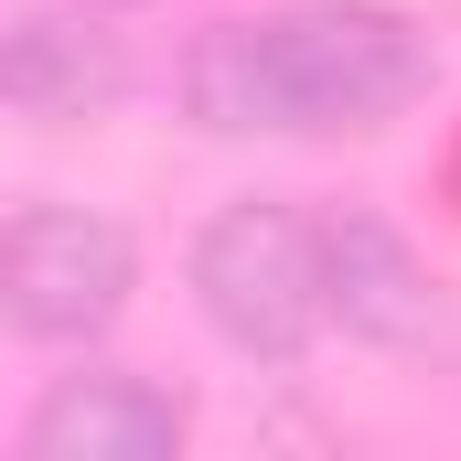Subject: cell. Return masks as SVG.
<instances>
[{
    "label": "cell",
    "instance_id": "1",
    "mask_svg": "<svg viewBox=\"0 0 461 461\" xmlns=\"http://www.w3.org/2000/svg\"><path fill=\"white\" fill-rule=\"evenodd\" d=\"M429 97V32L375 0L236 11L183 43V108L215 140H354Z\"/></svg>",
    "mask_w": 461,
    "mask_h": 461
},
{
    "label": "cell",
    "instance_id": "4",
    "mask_svg": "<svg viewBox=\"0 0 461 461\" xmlns=\"http://www.w3.org/2000/svg\"><path fill=\"white\" fill-rule=\"evenodd\" d=\"M129 97V32L97 0H43L0 32V108L32 129H86Z\"/></svg>",
    "mask_w": 461,
    "mask_h": 461
},
{
    "label": "cell",
    "instance_id": "5",
    "mask_svg": "<svg viewBox=\"0 0 461 461\" xmlns=\"http://www.w3.org/2000/svg\"><path fill=\"white\" fill-rule=\"evenodd\" d=\"M322 322H344L354 344H386V354H419L440 333V279H429V258L386 226L375 204L322 215Z\"/></svg>",
    "mask_w": 461,
    "mask_h": 461
},
{
    "label": "cell",
    "instance_id": "6",
    "mask_svg": "<svg viewBox=\"0 0 461 461\" xmlns=\"http://www.w3.org/2000/svg\"><path fill=\"white\" fill-rule=\"evenodd\" d=\"M183 440H194L183 386H161V375H140V365L54 375L43 408L22 419V451L32 461H172Z\"/></svg>",
    "mask_w": 461,
    "mask_h": 461
},
{
    "label": "cell",
    "instance_id": "3",
    "mask_svg": "<svg viewBox=\"0 0 461 461\" xmlns=\"http://www.w3.org/2000/svg\"><path fill=\"white\" fill-rule=\"evenodd\" d=\"M140 290V247L97 204H22L0 226V322L22 344H97Z\"/></svg>",
    "mask_w": 461,
    "mask_h": 461
},
{
    "label": "cell",
    "instance_id": "2",
    "mask_svg": "<svg viewBox=\"0 0 461 461\" xmlns=\"http://www.w3.org/2000/svg\"><path fill=\"white\" fill-rule=\"evenodd\" d=\"M194 312L215 322V344L247 365H301L322 344V215H301L290 194H247L226 215H204L194 258Z\"/></svg>",
    "mask_w": 461,
    "mask_h": 461
}]
</instances>
